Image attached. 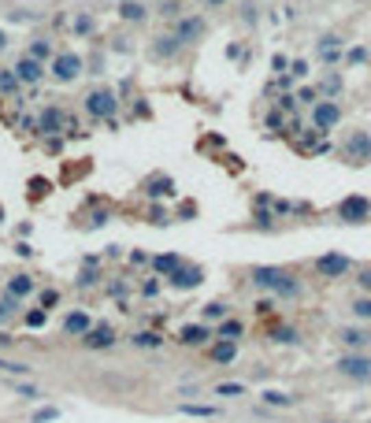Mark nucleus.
Instances as JSON below:
<instances>
[{
    "mask_svg": "<svg viewBox=\"0 0 371 423\" xmlns=\"http://www.w3.org/2000/svg\"><path fill=\"white\" fill-rule=\"evenodd\" d=\"M249 279L256 290H267L271 297H278V301H294L297 293H301V279L286 268H275V264H256V268L249 271Z\"/></svg>",
    "mask_w": 371,
    "mask_h": 423,
    "instance_id": "obj_1",
    "label": "nucleus"
},
{
    "mask_svg": "<svg viewBox=\"0 0 371 423\" xmlns=\"http://www.w3.org/2000/svg\"><path fill=\"white\" fill-rule=\"evenodd\" d=\"M86 112L93 119H101V123H112L115 112H119V97H115V89L108 86H97L86 93Z\"/></svg>",
    "mask_w": 371,
    "mask_h": 423,
    "instance_id": "obj_2",
    "label": "nucleus"
},
{
    "mask_svg": "<svg viewBox=\"0 0 371 423\" xmlns=\"http://www.w3.org/2000/svg\"><path fill=\"white\" fill-rule=\"evenodd\" d=\"M338 156L346 163H371V134L368 130H349L338 145Z\"/></svg>",
    "mask_w": 371,
    "mask_h": 423,
    "instance_id": "obj_3",
    "label": "nucleus"
},
{
    "mask_svg": "<svg viewBox=\"0 0 371 423\" xmlns=\"http://www.w3.org/2000/svg\"><path fill=\"white\" fill-rule=\"evenodd\" d=\"M334 367L349 382H371V353H342Z\"/></svg>",
    "mask_w": 371,
    "mask_h": 423,
    "instance_id": "obj_4",
    "label": "nucleus"
},
{
    "mask_svg": "<svg viewBox=\"0 0 371 423\" xmlns=\"http://www.w3.org/2000/svg\"><path fill=\"white\" fill-rule=\"evenodd\" d=\"M82 71H86V60L78 56V52H60V56L49 63V75L56 78L60 86H71V82L82 75Z\"/></svg>",
    "mask_w": 371,
    "mask_h": 423,
    "instance_id": "obj_5",
    "label": "nucleus"
},
{
    "mask_svg": "<svg viewBox=\"0 0 371 423\" xmlns=\"http://www.w3.org/2000/svg\"><path fill=\"white\" fill-rule=\"evenodd\" d=\"M312 271L320 275V279H346L352 271V260L346 253H323V256L312 260Z\"/></svg>",
    "mask_w": 371,
    "mask_h": 423,
    "instance_id": "obj_6",
    "label": "nucleus"
},
{
    "mask_svg": "<svg viewBox=\"0 0 371 423\" xmlns=\"http://www.w3.org/2000/svg\"><path fill=\"white\" fill-rule=\"evenodd\" d=\"M338 345L346 349V353H368V345H371V327L368 323H346V327H338Z\"/></svg>",
    "mask_w": 371,
    "mask_h": 423,
    "instance_id": "obj_7",
    "label": "nucleus"
},
{
    "mask_svg": "<svg viewBox=\"0 0 371 423\" xmlns=\"http://www.w3.org/2000/svg\"><path fill=\"white\" fill-rule=\"evenodd\" d=\"M334 212H338L342 223H371V201L360 197V193H349Z\"/></svg>",
    "mask_w": 371,
    "mask_h": 423,
    "instance_id": "obj_8",
    "label": "nucleus"
},
{
    "mask_svg": "<svg viewBox=\"0 0 371 423\" xmlns=\"http://www.w3.org/2000/svg\"><path fill=\"white\" fill-rule=\"evenodd\" d=\"M338 123H342V104L338 100H320V104L312 108V130L331 134Z\"/></svg>",
    "mask_w": 371,
    "mask_h": 423,
    "instance_id": "obj_9",
    "label": "nucleus"
},
{
    "mask_svg": "<svg viewBox=\"0 0 371 423\" xmlns=\"http://www.w3.org/2000/svg\"><path fill=\"white\" fill-rule=\"evenodd\" d=\"M15 75H19L23 86H41L45 75H49V67H45L41 60H34V56H26V52H23V56L15 60Z\"/></svg>",
    "mask_w": 371,
    "mask_h": 423,
    "instance_id": "obj_10",
    "label": "nucleus"
},
{
    "mask_svg": "<svg viewBox=\"0 0 371 423\" xmlns=\"http://www.w3.org/2000/svg\"><path fill=\"white\" fill-rule=\"evenodd\" d=\"M315 56H320V63H338V60H346V38L342 34H323L320 45H315Z\"/></svg>",
    "mask_w": 371,
    "mask_h": 423,
    "instance_id": "obj_11",
    "label": "nucleus"
},
{
    "mask_svg": "<svg viewBox=\"0 0 371 423\" xmlns=\"http://www.w3.org/2000/svg\"><path fill=\"white\" fill-rule=\"evenodd\" d=\"M201 282H204V268H197V264H182V268L167 279V286L171 290H197Z\"/></svg>",
    "mask_w": 371,
    "mask_h": 423,
    "instance_id": "obj_12",
    "label": "nucleus"
},
{
    "mask_svg": "<svg viewBox=\"0 0 371 423\" xmlns=\"http://www.w3.org/2000/svg\"><path fill=\"white\" fill-rule=\"evenodd\" d=\"M204 30H208L204 15H186V19H178V26H175L171 34H175L182 45H193L197 38H204Z\"/></svg>",
    "mask_w": 371,
    "mask_h": 423,
    "instance_id": "obj_13",
    "label": "nucleus"
},
{
    "mask_svg": "<svg viewBox=\"0 0 371 423\" xmlns=\"http://www.w3.org/2000/svg\"><path fill=\"white\" fill-rule=\"evenodd\" d=\"M38 130H41L45 137H56V134H63V130H67V115H63L56 104L41 108V115H38Z\"/></svg>",
    "mask_w": 371,
    "mask_h": 423,
    "instance_id": "obj_14",
    "label": "nucleus"
},
{
    "mask_svg": "<svg viewBox=\"0 0 371 423\" xmlns=\"http://www.w3.org/2000/svg\"><path fill=\"white\" fill-rule=\"evenodd\" d=\"M212 330H208V323H186V327H178V345H189V349H201L212 342Z\"/></svg>",
    "mask_w": 371,
    "mask_h": 423,
    "instance_id": "obj_15",
    "label": "nucleus"
},
{
    "mask_svg": "<svg viewBox=\"0 0 371 423\" xmlns=\"http://www.w3.org/2000/svg\"><path fill=\"white\" fill-rule=\"evenodd\" d=\"M115 338H119V334H115L112 323H93V330L82 338V345H86V349H112Z\"/></svg>",
    "mask_w": 371,
    "mask_h": 423,
    "instance_id": "obj_16",
    "label": "nucleus"
},
{
    "mask_svg": "<svg viewBox=\"0 0 371 423\" xmlns=\"http://www.w3.org/2000/svg\"><path fill=\"white\" fill-rule=\"evenodd\" d=\"M89 330H93V319H89V312L82 308H75V312H67L63 316V334H75V338H86Z\"/></svg>",
    "mask_w": 371,
    "mask_h": 423,
    "instance_id": "obj_17",
    "label": "nucleus"
},
{
    "mask_svg": "<svg viewBox=\"0 0 371 423\" xmlns=\"http://www.w3.org/2000/svg\"><path fill=\"white\" fill-rule=\"evenodd\" d=\"M182 49H186V45L178 41L175 34H160V38L152 41V56H156V60H175Z\"/></svg>",
    "mask_w": 371,
    "mask_h": 423,
    "instance_id": "obj_18",
    "label": "nucleus"
},
{
    "mask_svg": "<svg viewBox=\"0 0 371 423\" xmlns=\"http://www.w3.org/2000/svg\"><path fill=\"white\" fill-rule=\"evenodd\" d=\"M178 268H182V256H178V253H156V256H152V271H156L164 282H167Z\"/></svg>",
    "mask_w": 371,
    "mask_h": 423,
    "instance_id": "obj_19",
    "label": "nucleus"
},
{
    "mask_svg": "<svg viewBox=\"0 0 371 423\" xmlns=\"http://www.w3.org/2000/svg\"><path fill=\"white\" fill-rule=\"evenodd\" d=\"M145 193H149L152 201H160V197H175V179H171V174H152V179L145 182Z\"/></svg>",
    "mask_w": 371,
    "mask_h": 423,
    "instance_id": "obj_20",
    "label": "nucleus"
},
{
    "mask_svg": "<svg viewBox=\"0 0 371 423\" xmlns=\"http://www.w3.org/2000/svg\"><path fill=\"white\" fill-rule=\"evenodd\" d=\"M19 89H23V82H19V75H15V67H0V97H12L15 104H23Z\"/></svg>",
    "mask_w": 371,
    "mask_h": 423,
    "instance_id": "obj_21",
    "label": "nucleus"
},
{
    "mask_svg": "<svg viewBox=\"0 0 371 423\" xmlns=\"http://www.w3.org/2000/svg\"><path fill=\"white\" fill-rule=\"evenodd\" d=\"M101 279H104V271H97V260H93V256H86V268L75 275V286L78 290H93Z\"/></svg>",
    "mask_w": 371,
    "mask_h": 423,
    "instance_id": "obj_22",
    "label": "nucleus"
},
{
    "mask_svg": "<svg viewBox=\"0 0 371 423\" xmlns=\"http://www.w3.org/2000/svg\"><path fill=\"white\" fill-rule=\"evenodd\" d=\"M178 412H182V416H193V420H215L219 416L215 404H201V401H178Z\"/></svg>",
    "mask_w": 371,
    "mask_h": 423,
    "instance_id": "obj_23",
    "label": "nucleus"
},
{
    "mask_svg": "<svg viewBox=\"0 0 371 423\" xmlns=\"http://www.w3.org/2000/svg\"><path fill=\"white\" fill-rule=\"evenodd\" d=\"M4 293H12V297H19V301H26L34 293V279L26 271H19V275H12V279H8V290Z\"/></svg>",
    "mask_w": 371,
    "mask_h": 423,
    "instance_id": "obj_24",
    "label": "nucleus"
},
{
    "mask_svg": "<svg viewBox=\"0 0 371 423\" xmlns=\"http://www.w3.org/2000/svg\"><path fill=\"white\" fill-rule=\"evenodd\" d=\"M26 56H34V60H41V63H52L60 52L52 49V38H34L30 49H26Z\"/></svg>",
    "mask_w": 371,
    "mask_h": 423,
    "instance_id": "obj_25",
    "label": "nucleus"
},
{
    "mask_svg": "<svg viewBox=\"0 0 371 423\" xmlns=\"http://www.w3.org/2000/svg\"><path fill=\"white\" fill-rule=\"evenodd\" d=\"M19 316H23V301L12 297V293H4V297H0V327H4V323H15Z\"/></svg>",
    "mask_w": 371,
    "mask_h": 423,
    "instance_id": "obj_26",
    "label": "nucleus"
},
{
    "mask_svg": "<svg viewBox=\"0 0 371 423\" xmlns=\"http://www.w3.org/2000/svg\"><path fill=\"white\" fill-rule=\"evenodd\" d=\"M246 334V323H241V319H223L219 327H215V338H219V342H238V338Z\"/></svg>",
    "mask_w": 371,
    "mask_h": 423,
    "instance_id": "obj_27",
    "label": "nucleus"
},
{
    "mask_svg": "<svg viewBox=\"0 0 371 423\" xmlns=\"http://www.w3.org/2000/svg\"><path fill=\"white\" fill-rule=\"evenodd\" d=\"M208 353H212L215 364H234L238 361V342H219V338H215V345L208 349Z\"/></svg>",
    "mask_w": 371,
    "mask_h": 423,
    "instance_id": "obj_28",
    "label": "nucleus"
},
{
    "mask_svg": "<svg viewBox=\"0 0 371 423\" xmlns=\"http://www.w3.org/2000/svg\"><path fill=\"white\" fill-rule=\"evenodd\" d=\"M145 15H149V8H145L141 0H123L119 4V19L123 23H145Z\"/></svg>",
    "mask_w": 371,
    "mask_h": 423,
    "instance_id": "obj_29",
    "label": "nucleus"
},
{
    "mask_svg": "<svg viewBox=\"0 0 371 423\" xmlns=\"http://www.w3.org/2000/svg\"><path fill=\"white\" fill-rule=\"evenodd\" d=\"M130 342H134V349H164V334L160 330H138Z\"/></svg>",
    "mask_w": 371,
    "mask_h": 423,
    "instance_id": "obj_30",
    "label": "nucleus"
},
{
    "mask_svg": "<svg viewBox=\"0 0 371 423\" xmlns=\"http://www.w3.org/2000/svg\"><path fill=\"white\" fill-rule=\"evenodd\" d=\"M260 401H264L267 409H289L297 398H294V393H286V390H264V393H260Z\"/></svg>",
    "mask_w": 371,
    "mask_h": 423,
    "instance_id": "obj_31",
    "label": "nucleus"
},
{
    "mask_svg": "<svg viewBox=\"0 0 371 423\" xmlns=\"http://www.w3.org/2000/svg\"><path fill=\"white\" fill-rule=\"evenodd\" d=\"M349 312H352V319H357V323H368L371 327V293H360V297L349 305Z\"/></svg>",
    "mask_w": 371,
    "mask_h": 423,
    "instance_id": "obj_32",
    "label": "nucleus"
},
{
    "mask_svg": "<svg viewBox=\"0 0 371 423\" xmlns=\"http://www.w3.org/2000/svg\"><path fill=\"white\" fill-rule=\"evenodd\" d=\"M275 212H271V205H256V212H252V227L256 231H275Z\"/></svg>",
    "mask_w": 371,
    "mask_h": 423,
    "instance_id": "obj_33",
    "label": "nucleus"
},
{
    "mask_svg": "<svg viewBox=\"0 0 371 423\" xmlns=\"http://www.w3.org/2000/svg\"><path fill=\"white\" fill-rule=\"evenodd\" d=\"M320 93H323V100L342 97V75H338V71H327V78L320 82Z\"/></svg>",
    "mask_w": 371,
    "mask_h": 423,
    "instance_id": "obj_34",
    "label": "nucleus"
},
{
    "mask_svg": "<svg viewBox=\"0 0 371 423\" xmlns=\"http://www.w3.org/2000/svg\"><path fill=\"white\" fill-rule=\"evenodd\" d=\"M271 342H275V345H297V342H301V334H297V327L283 323V327L271 330Z\"/></svg>",
    "mask_w": 371,
    "mask_h": 423,
    "instance_id": "obj_35",
    "label": "nucleus"
},
{
    "mask_svg": "<svg viewBox=\"0 0 371 423\" xmlns=\"http://www.w3.org/2000/svg\"><path fill=\"white\" fill-rule=\"evenodd\" d=\"M71 30H75V38H89V34H93V15L78 12L75 19H71Z\"/></svg>",
    "mask_w": 371,
    "mask_h": 423,
    "instance_id": "obj_36",
    "label": "nucleus"
},
{
    "mask_svg": "<svg viewBox=\"0 0 371 423\" xmlns=\"http://www.w3.org/2000/svg\"><path fill=\"white\" fill-rule=\"evenodd\" d=\"M204 319H219V323H223V319H230V305H227V301H208V305H204Z\"/></svg>",
    "mask_w": 371,
    "mask_h": 423,
    "instance_id": "obj_37",
    "label": "nucleus"
},
{
    "mask_svg": "<svg viewBox=\"0 0 371 423\" xmlns=\"http://www.w3.org/2000/svg\"><path fill=\"white\" fill-rule=\"evenodd\" d=\"M212 393L215 398H241V393H249V386L246 382H219Z\"/></svg>",
    "mask_w": 371,
    "mask_h": 423,
    "instance_id": "obj_38",
    "label": "nucleus"
},
{
    "mask_svg": "<svg viewBox=\"0 0 371 423\" xmlns=\"http://www.w3.org/2000/svg\"><path fill=\"white\" fill-rule=\"evenodd\" d=\"M0 371H4V375H30L34 367L26 361H8V356H0Z\"/></svg>",
    "mask_w": 371,
    "mask_h": 423,
    "instance_id": "obj_39",
    "label": "nucleus"
},
{
    "mask_svg": "<svg viewBox=\"0 0 371 423\" xmlns=\"http://www.w3.org/2000/svg\"><path fill=\"white\" fill-rule=\"evenodd\" d=\"M23 323L30 330H38V327L49 323V312H45V308H30V312H23Z\"/></svg>",
    "mask_w": 371,
    "mask_h": 423,
    "instance_id": "obj_40",
    "label": "nucleus"
},
{
    "mask_svg": "<svg viewBox=\"0 0 371 423\" xmlns=\"http://www.w3.org/2000/svg\"><path fill=\"white\" fill-rule=\"evenodd\" d=\"M60 305V290L56 286H49V290H41V297H38V308H45V312H52Z\"/></svg>",
    "mask_w": 371,
    "mask_h": 423,
    "instance_id": "obj_41",
    "label": "nucleus"
},
{
    "mask_svg": "<svg viewBox=\"0 0 371 423\" xmlns=\"http://www.w3.org/2000/svg\"><path fill=\"white\" fill-rule=\"evenodd\" d=\"M52 420H60V409L56 404H45V409H38L30 416V423H52Z\"/></svg>",
    "mask_w": 371,
    "mask_h": 423,
    "instance_id": "obj_42",
    "label": "nucleus"
},
{
    "mask_svg": "<svg viewBox=\"0 0 371 423\" xmlns=\"http://www.w3.org/2000/svg\"><path fill=\"white\" fill-rule=\"evenodd\" d=\"M289 67H294V60H289L286 52H275V56H271V71H275L278 78H283V75H286Z\"/></svg>",
    "mask_w": 371,
    "mask_h": 423,
    "instance_id": "obj_43",
    "label": "nucleus"
},
{
    "mask_svg": "<svg viewBox=\"0 0 371 423\" xmlns=\"http://www.w3.org/2000/svg\"><path fill=\"white\" fill-rule=\"evenodd\" d=\"M364 60H368V49H364V45H352V49H346V63H349V67H360Z\"/></svg>",
    "mask_w": 371,
    "mask_h": 423,
    "instance_id": "obj_44",
    "label": "nucleus"
},
{
    "mask_svg": "<svg viewBox=\"0 0 371 423\" xmlns=\"http://www.w3.org/2000/svg\"><path fill=\"white\" fill-rule=\"evenodd\" d=\"M149 223H156V227H167V223H171V212H167L164 205H152V208H149Z\"/></svg>",
    "mask_w": 371,
    "mask_h": 423,
    "instance_id": "obj_45",
    "label": "nucleus"
},
{
    "mask_svg": "<svg viewBox=\"0 0 371 423\" xmlns=\"http://www.w3.org/2000/svg\"><path fill=\"white\" fill-rule=\"evenodd\" d=\"M15 393H19V398H30V401L45 398V393L38 390V386H30V382H15Z\"/></svg>",
    "mask_w": 371,
    "mask_h": 423,
    "instance_id": "obj_46",
    "label": "nucleus"
},
{
    "mask_svg": "<svg viewBox=\"0 0 371 423\" xmlns=\"http://www.w3.org/2000/svg\"><path fill=\"white\" fill-rule=\"evenodd\" d=\"M352 282H357V286H360V293H371V264H368V268H360V271H357V279H352Z\"/></svg>",
    "mask_w": 371,
    "mask_h": 423,
    "instance_id": "obj_47",
    "label": "nucleus"
},
{
    "mask_svg": "<svg viewBox=\"0 0 371 423\" xmlns=\"http://www.w3.org/2000/svg\"><path fill=\"white\" fill-rule=\"evenodd\" d=\"M160 293V275H152V279L141 282V297H156Z\"/></svg>",
    "mask_w": 371,
    "mask_h": 423,
    "instance_id": "obj_48",
    "label": "nucleus"
},
{
    "mask_svg": "<svg viewBox=\"0 0 371 423\" xmlns=\"http://www.w3.org/2000/svg\"><path fill=\"white\" fill-rule=\"evenodd\" d=\"M178 0H164V4H160V15H164V19H178Z\"/></svg>",
    "mask_w": 371,
    "mask_h": 423,
    "instance_id": "obj_49",
    "label": "nucleus"
},
{
    "mask_svg": "<svg viewBox=\"0 0 371 423\" xmlns=\"http://www.w3.org/2000/svg\"><path fill=\"white\" fill-rule=\"evenodd\" d=\"M294 108H297V97H294V93H283V97H278V112H283V115H289Z\"/></svg>",
    "mask_w": 371,
    "mask_h": 423,
    "instance_id": "obj_50",
    "label": "nucleus"
},
{
    "mask_svg": "<svg viewBox=\"0 0 371 423\" xmlns=\"http://www.w3.org/2000/svg\"><path fill=\"white\" fill-rule=\"evenodd\" d=\"M126 260H130L134 268H145V264H152V256H149V253H141V249H134L130 256H126Z\"/></svg>",
    "mask_w": 371,
    "mask_h": 423,
    "instance_id": "obj_51",
    "label": "nucleus"
},
{
    "mask_svg": "<svg viewBox=\"0 0 371 423\" xmlns=\"http://www.w3.org/2000/svg\"><path fill=\"white\" fill-rule=\"evenodd\" d=\"M289 75H294V78H304V75H309V60H294V67H289Z\"/></svg>",
    "mask_w": 371,
    "mask_h": 423,
    "instance_id": "obj_52",
    "label": "nucleus"
},
{
    "mask_svg": "<svg viewBox=\"0 0 371 423\" xmlns=\"http://www.w3.org/2000/svg\"><path fill=\"white\" fill-rule=\"evenodd\" d=\"M252 308H256L260 316H267V312L275 308V297H260V301H256V305H252Z\"/></svg>",
    "mask_w": 371,
    "mask_h": 423,
    "instance_id": "obj_53",
    "label": "nucleus"
},
{
    "mask_svg": "<svg viewBox=\"0 0 371 423\" xmlns=\"http://www.w3.org/2000/svg\"><path fill=\"white\" fill-rule=\"evenodd\" d=\"M15 253H19L23 260H30V256H34V245H30V242H15Z\"/></svg>",
    "mask_w": 371,
    "mask_h": 423,
    "instance_id": "obj_54",
    "label": "nucleus"
},
{
    "mask_svg": "<svg viewBox=\"0 0 371 423\" xmlns=\"http://www.w3.org/2000/svg\"><path fill=\"white\" fill-rule=\"evenodd\" d=\"M45 149H49V152H60V149H63L60 134H56V137H45Z\"/></svg>",
    "mask_w": 371,
    "mask_h": 423,
    "instance_id": "obj_55",
    "label": "nucleus"
},
{
    "mask_svg": "<svg viewBox=\"0 0 371 423\" xmlns=\"http://www.w3.org/2000/svg\"><path fill=\"white\" fill-rule=\"evenodd\" d=\"M178 216H186V219L197 216V205H182V208H178Z\"/></svg>",
    "mask_w": 371,
    "mask_h": 423,
    "instance_id": "obj_56",
    "label": "nucleus"
},
{
    "mask_svg": "<svg viewBox=\"0 0 371 423\" xmlns=\"http://www.w3.org/2000/svg\"><path fill=\"white\" fill-rule=\"evenodd\" d=\"M0 345H15V338L8 334V330H0Z\"/></svg>",
    "mask_w": 371,
    "mask_h": 423,
    "instance_id": "obj_57",
    "label": "nucleus"
},
{
    "mask_svg": "<svg viewBox=\"0 0 371 423\" xmlns=\"http://www.w3.org/2000/svg\"><path fill=\"white\" fill-rule=\"evenodd\" d=\"M4 49H8V34L0 30V52H4Z\"/></svg>",
    "mask_w": 371,
    "mask_h": 423,
    "instance_id": "obj_58",
    "label": "nucleus"
},
{
    "mask_svg": "<svg viewBox=\"0 0 371 423\" xmlns=\"http://www.w3.org/2000/svg\"><path fill=\"white\" fill-rule=\"evenodd\" d=\"M204 4H208V8H219V4H227V0H204Z\"/></svg>",
    "mask_w": 371,
    "mask_h": 423,
    "instance_id": "obj_59",
    "label": "nucleus"
},
{
    "mask_svg": "<svg viewBox=\"0 0 371 423\" xmlns=\"http://www.w3.org/2000/svg\"><path fill=\"white\" fill-rule=\"evenodd\" d=\"M323 423H346V420H323Z\"/></svg>",
    "mask_w": 371,
    "mask_h": 423,
    "instance_id": "obj_60",
    "label": "nucleus"
}]
</instances>
